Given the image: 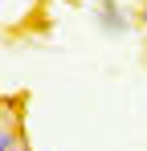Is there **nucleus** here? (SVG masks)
<instances>
[{
	"label": "nucleus",
	"instance_id": "1",
	"mask_svg": "<svg viewBox=\"0 0 147 151\" xmlns=\"http://www.w3.org/2000/svg\"><path fill=\"white\" fill-rule=\"evenodd\" d=\"M0 151H29V147L21 143V139H17V131H12V119H8L4 135H0Z\"/></svg>",
	"mask_w": 147,
	"mask_h": 151
}]
</instances>
